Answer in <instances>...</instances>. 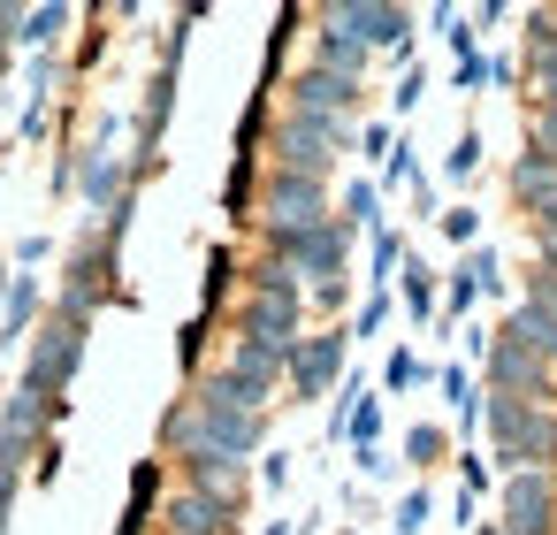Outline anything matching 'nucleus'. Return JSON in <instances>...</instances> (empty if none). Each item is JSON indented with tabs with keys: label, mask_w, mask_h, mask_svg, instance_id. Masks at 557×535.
<instances>
[{
	"label": "nucleus",
	"mask_w": 557,
	"mask_h": 535,
	"mask_svg": "<svg viewBox=\"0 0 557 535\" xmlns=\"http://www.w3.org/2000/svg\"><path fill=\"white\" fill-rule=\"evenodd\" d=\"M321 24L351 32L367 54H374V47H382V54H405V47H412V16H405V9H374V0H336V9H321Z\"/></svg>",
	"instance_id": "8"
},
{
	"label": "nucleus",
	"mask_w": 557,
	"mask_h": 535,
	"mask_svg": "<svg viewBox=\"0 0 557 535\" xmlns=\"http://www.w3.org/2000/svg\"><path fill=\"white\" fill-rule=\"evenodd\" d=\"M268 535H306V527H290V520H268Z\"/></svg>",
	"instance_id": "40"
},
{
	"label": "nucleus",
	"mask_w": 557,
	"mask_h": 535,
	"mask_svg": "<svg viewBox=\"0 0 557 535\" xmlns=\"http://www.w3.org/2000/svg\"><path fill=\"white\" fill-rule=\"evenodd\" d=\"M382 321H389V291H367V306H359V329H351V337H382Z\"/></svg>",
	"instance_id": "30"
},
{
	"label": "nucleus",
	"mask_w": 557,
	"mask_h": 535,
	"mask_svg": "<svg viewBox=\"0 0 557 535\" xmlns=\"http://www.w3.org/2000/svg\"><path fill=\"white\" fill-rule=\"evenodd\" d=\"M77 360H85V321H70V314H54L47 306V321L32 329V360H24V398H47V405H62V390H70V375H77Z\"/></svg>",
	"instance_id": "4"
},
{
	"label": "nucleus",
	"mask_w": 557,
	"mask_h": 535,
	"mask_svg": "<svg viewBox=\"0 0 557 535\" xmlns=\"http://www.w3.org/2000/svg\"><path fill=\"white\" fill-rule=\"evenodd\" d=\"M268 238V260L275 268H290L306 291L313 283H336L344 276V253H351V230L329 215V222H306V230H260Z\"/></svg>",
	"instance_id": "3"
},
{
	"label": "nucleus",
	"mask_w": 557,
	"mask_h": 535,
	"mask_svg": "<svg viewBox=\"0 0 557 535\" xmlns=\"http://www.w3.org/2000/svg\"><path fill=\"white\" fill-rule=\"evenodd\" d=\"M481 535H504V527H496V520H488V527H481Z\"/></svg>",
	"instance_id": "41"
},
{
	"label": "nucleus",
	"mask_w": 557,
	"mask_h": 535,
	"mask_svg": "<svg viewBox=\"0 0 557 535\" xmlns=\"http://www.w3.org/2000/svg\"><path fill=\"white\" fill-rule=\"evenodd\" d=\"M397 276H405V306H412V321H435V276H428L420 260H405Z\"/></svg>",
	"instance_id": "21"
},
{
	"label": "nucleus",
	"mask_w": 557,
	"mask_h": 535,
	"mask_svg": "<svg viewBox=\"0 0 557 535\" xmlns=\"http://www.w3.org/2000/svg\"><path fill=\"white\" fill-rule=\"evenodd\" d=\"M336 222H344L351 238H359V230H382V192H374V184H351V192H344V215H336Z\"/></svg>",
	"instance_id": "20"
},
{
	"label": "nucleus",
	"mask_w": 557,
	"mask_h": 535,
	"mask_svg": "<svg viewBox=\"0 0 557 535\" xmlns=\"http://www.w3.org/2000/svg\"><path fill=\"white\" fill-rule=\"evenodd\" d=\"M511 192H519V207H527V215H542V207L557 199V161H549V154H519Z\"/></svg>",
	"instance_id": "16"
},
{
	"label": "nucleus",
	"mask_w": 557,
	"mask_h": 535,
	"mask_svg": "<svg viewBox=\"0 0 557 535\" xmlns=\"http://www.w3.org/2000/svg\"><path fill=\"white\" fill-rule=\"evenodd\" d=\"M306 299H313V306H321V314H336V306H344V299H351V283H344V276H336V283H313V291H306Z\"/></svg>",
	"instance_id": "32"
},
{
	"label": "nucleus",
	"mask_w": 557,
	"mask_h": 535,
	"mask_svg": "<svg viewBox=\"0 0 557 535\" xmlns=\"http://www.w3.org/2000/svg\"><path fill=\"white\" fill-rule=\"evenodd\" d=\"M473 299H481V283H473V276H466V260H458V268H450V291H443V314L458 321V314H466Z\"/></svg>",
	"instance_id": "26"
},
{
	"label": "nucleus",
	"mask_w": 557,
	"mask_h": 535,
	"mask_svg": "<svg viewBox=\"0 0 557 535\" xmlns=\"http://www.w3.org/2000/svg\"><path fill=\"white\" fill-rule=\"evenodd\" d=\"M420 93H428V77H420V70H405V77H397V108H420Z\"/></svg>",
	"instance_id": "35"
},
{
	"label": "nucleus",
	"mask_w": 557,
	"mask_h": 535,
	"mask_svg": "<svg viewBox=\"0 0 557 535\" xmlns=\"http://www.w3.org/2000/svg\"><path fill=\"white\" fill-rule=\"evenodd\" d=\"M176 466H184V489H199V497H214V504H230V512H237V497H245V459H222V451L184 443V451H176Z\"/></svg>",
	"instance_id": "12"
},
{
	"label": "nucleus",
	"mask_w": 557,
	"mask_h": 535,
	"mask_svg": "<svg viewBox=\"0 0 557 535\" xmlns=\"http://www.w3.org/2000/svg\"><path fill=\"white\" fill-rule=\"evenodd\" d=\"M420 375H428V367H420L412 352H389V367H382V390H412Z\"/></svg>",
	"instance_id": "28"
},
{
	"label": "nucleus",
	"mask_w": 557,
	"mask_h": 535,
	"mask_svg": "<svg viewBox=\"0 0 557 535\" xmlns=\"http://www.w3.org/2000/svg\"><path fill=\"white\" fill-rule=\"evenodd\" d=\"M16 482H24V466H0V535H9V504H16Z\"/></svg>",
	"instance_id": "33"
},
{
	"label": "nucleus",
	"mask_w": 557,
	"mask_h": 535,
	"mask_svg": "<svg viewBox=\"0 0 557 535\" xmlns=\"http://www.w3.org/2000/svg\"><path fill=\"white\" fill-rule=\"evenodd\" d=\"M405 459H412V466H435V459H443V428H428V421L405 428Z\"/></svg>",
	"instance_id": "25"
},
{
	"label": "nucleus",
	"mask_w": 557,
	"mask_h": 535,
	"mask_svg": "<svg viewBox=\"0 0 557 535\" xmlns=\"http://www.w3.org/2000/svg\"><path fill=\"white\" fill-rule=\"evenodd\" d=\"M123 184H131V161L115 154V138H100V146L77 161V199H85L92 215H115V207H123Z\"/></svg>",
	"instance_id": "11"
},
{
	"label": "nucleus",
	"mask_w": 557,
	"mask_h": 535,
	"mask_svg": "<svg viewBox=\"0 0 557 535\" xmlns=\"http://www.w3.org/2000/svg\"><path fill=\"white\" fill-rule=\"evenodd\" d=\"M435 382H443V405L458 413V428H473V421H481V382H473V367H443Z\"/></svg>",
	"instance_id": "18"
},
{
	"label": "nucleus",
	"mask_w": 557,
	"mask_h": 535,
	"mask_svg": "<svg viewBox=\"0 0 557 535\" xmlns=\"http://www.w3.org/2000/svg\"><path fill=\"white\" fill-rule=\"evenodd\" d=\"M496 527L504 535H549L557 527V474H504L496 489Z\"/></svg>",
	"instance_id": "6"
},
{
	"label": "nucleus",
	"mask_w": 557,
	"mask_h": 535,
	"mask_svg": "<svg viewBox=\"0 0 557 535\" xmlns=\"http://www.w3.org/2000/svg\"><path fill=\"white\" fill-rule=\"evenodd\" d=\"M458 474H466V497H473V489H488V459H473V451H458Z\"/></svg>",
	"instance_id": "34"
},
{
	"label": "nucleus",
	"mask_w": 557,
	"mask_h": 535,
	"mask_svg": "<svg viewBox=\"0 0 557 535\" xmlns=\"http://www.w3.org/2000/svg\"><path fill=\"white\" fill-rule=\"evenodd\" d=\"M473 169H481V138H473V131H458V146L443 154V177H450V184H466Z\"/></svg>",
	"instance_id": "23"
},
{
	"label": "nucleus",
	"mask_w": 557,
	"mask_h": 535,
	"mask_svg": "<svg viewBox=\"0 0 557 535\" xmlns=\"http://www.w3.org/2000/svg\"><path fill=\"white\" fill-rule=\"evenodd\" d=\"M306 222H329V184L275 169V177L260 184V230H306Z\"/></svg>",
	"instance_id": "7"
},
{
	"label": "nucleus",
	"mask_w": 557,
	"mask_h": 535,
	"mask_svg": "<svg viewBox=\"0 0 557 535\" xmlns=\"http://www.w3.org/2000/svg\"><path fill=\"white\" fill-rule=\"evenodd\" d=\"M534 238H549V245H557V199H549V207L534 215Z\"/></svg>",
	"instance_id": "38"
},
{
	"label": "nucleus",
	"mask_w": 557,
	"mask_h": 535,
	"mask_svg": "<svg viewBox=\"0 0 557 535\" xmlns=\"http://www.w3.org/2000/svg\"><path fill=\"white\" fill-rule=\"evenodd\" d=\"M534 154L557 161V108H534Z\"/></svg>",
	"instance_id": "31"
},
{
	"label": "nucleus",
	"mask_w": 557,
	"mask_h": 535,
	"mask_svg": "<svg viewBox=\"0 0 557 535\" xmlns=\"http://www.w3.org/2000/svg\"><path fill=\"white\" fill-rule=\"evenodd\" d=\"M62 24H70V9H24V24H16V47H54L62 39Z\"/></svg>",
	"instance_id": "19"
},
{
	"label": "nucleus",
	"mask_w": 557,
	"mask_h": 535,
	"mask_svg": "<svg viewBox=\"0 0 557 535\" xmlns=\"http://www.w3.org/2000/svg\"><path fill=\"white\" fill-rule=\"evenodd\" d=\"M443 238H450V245H473V238H481V215H473V207H450V215H443Z\"/></svg>",
	"instance_id": "29"
},
{
	"label": "nucleus",
	"mask_w": 557,
	"mask_h": 535,
	"mask_svg": "<svg viewBox=\"0 0 557 535\" xmlns=\"http://www.w3.org/2000/svg\"><path fill=\"white\" fill-rule=\"evenodd\" d=\"M428 512H435V497H428V489H405V504H397V535H420Z\"/></svg>",
	"instance_id": "27"
},
{
	"label": "nucleus",
	"mask_w": 557,
	"mask_h": 535,
	"mask_svg": "<svg viewBox=\"0 0 557 535\" xmlns=\"http://www.w3.org/2000/svg\"><path fill=\"white\" fill-rule=\"evenodd\" d=\"M397 184H420V161H412V146H405V138L389 146V161H382V184H374V192H397Z\"/></svg>",
	"instance_id": "24"
},
{
	"label": "nucleus",
	"mask_w": 557,
	"mask_h": 535,
	"mask_svg": "<svg viewBox=\"0 0 557 535\" xmlns=\"http://www.w3.org/2000/svg\"><path fill=\"white\" fill-rule=\"evenodd\" d=\"M283 93H290V115H336V123H351V108H359V93H367V85L329 77V70H298Z\"/></svg>",
	"instance_id": "10"
},
{
	"label": "nucleus",
	"mask_w": 557,
	"mask_h": 535,
	"mask_svg": "<svg viewBox=\"0 0 557 535\" xmlns=\"http://www.w3.org/2000/svg\"><path fill=\"white\" fill-rule=\"evenodd\" d=\"M466 276L481 283V299H504V260H496L488 245H473V253H466Z\"/></svg>",
	"instance_id": "22"
},
{
	"label": "nucleus",
	"mask_w": 557,
	"mask_h": 535,
	"mask_svg": "<svg viewBox=\"0 0 557 535\" xmlns=\"http://www.w3.org/2000/svg\"><path fill=\"white\" fill-rule=\"evenodd\" d=\"M313 70H329V77H351V85H359V70H367V47H359L351 32L321 24V32H313Z\"/></svg>",
	"instance_id": "15"
},
{
	"label": "nucleus",
	"mask_w": 557,
	"mask_h": 535,
	"mask_svg": "<svg viewBox=\"0 0 557 535\" xmlns=\"http://www.w3.org/2000/svg\"><path fill=\"white\" fill-rule=\"evenodd\" d=\"M344 352H351V329H321V337H298V344H290V360H283L290 390H298V398H329V382L344 375Z\"/></svg>",
	"instance_id": "9"
},
{
	"label": "nucleus",
	"mask_w": 557,
	"mask_h": 535,
	"mask_svg": "<svg viewBox=\"0 0 557 535\" xmlns=\"http://www.w3.org/2000/svg\"><path fill=\"white\" fill-rule=\"evenodd\" d=\"M260 482H268V489H283V482H290V459H283V451H275V459H260Z\"/></svg>",
	"instance_id": "37"
},
{
	"label": "nucleus",
	"mask_w": 557,
	"mask_h": 535,
	"mask_svg": "<svg viewBox=\"0 0 557 535\" xmlns=\"http://www.w3.org/2000/svg\"><path fill=\"white\" fill-rule=\"evenodd\" d=\"M534 245H542V276L557 283V245H549V238H534Z\"/></svg>",
	"instance_id": "39"
},
{
	"label": "nucleus",
	"mask_w": 557,
	"mask_h": 535,
	"mask_svg": "<svg viewBox=\"0 0 557 535\" xmlns=\"http://www.w3.org/2000/svg\"><path fill=\"white\" fill-rule=\"evenodd\" d=\"M245 283H252V291H245V299H268V306H290V314H298V306H306V283H298V276H290V268H275V260H260V268H252V276H245Z\"/></svg>",
	"instance_id": "17"
},
{
	"label": "nucleus",
	"mask_w": 557,
	"mask_h": 535,
	"mask_svg": "<svg viewBox=\"0 0 557 535\" xmlns=\"http://www.w3.org/2000/svg\"><path fill=\"white\" fill-rule=\"evenodd\" d=\"M481 428H488L504 474H549V466H557V413H549V405L481 398Z\"/></svg>",
	"instance_id": "1"
},
{
	"label": "nucleus",
	"mask_w": 557,
	"mask_h": 535,
	"mask_svg": "<svg viewBox=\"0 0 557 535\" xmlns=\"http://www.w3.org/2000/svg\"><path fill=\"white\" fill-rule=\"evenodd\" d=\"M47 321V283L39 276H9V299H0V344H32V329Z\"/></svg>",
	"instance_id": "13"
},
{
	"label": "nucleus",
	"mask_w": 557,
	"mask_h": 535,
	"mask_svg": "<svg viewBox=\"0 0 557 535\" xmlns=\"http://www.w3.org/2000/svg\"><path fill=\"white\" fill-rule=\"evenodd\" d=\"M230 504H214V497H199V489H176L169 504H161V527L169 535H230Z\"/></svg>",
	"instance_id": "14"
},
{
	"label": "nucleus",
	"mask_w": 557,
	"mask_h": 535,
	"mask_svg": "<svg viewBox=\"0 0 557 535\" xmlns=\"http://www.w3.org/2000/svg\"><path fill=\"white\" fill-rule=\"evenodd\" d=\"M336 154H351V123H336V115H290V108H283V123H275V169H283V177L329 184Z\"/></svg>",
	"instance_id": "2"
},
{
	"label": "nucleus",
	"mask_w": 557,
	"mask_h": 535,
	"mask_svg": "<svg viewBox=\"0 0 557 535\" xmlns=\"http://www.w3.org/2000/svg\"><path fill=\"white\" fill-rule=\"evenodd\" d=\"M389 146H397V138H389V131H382V123H374V131H367V138H359V154H374V161H389Z\"/></svg>",
	"instance_id": "36"
},
{
	"label": "nucleus",
	"mask_w": 557,
	"mask_h": 535,
	"mask_svg": "<svg viewBox=\"0 0 557 535\" xmlns=\"http://www.w3.org/2000/svg\"><path fill=\"white\" fill-rule=\"evenodd\" d=\"M481 375H488V398H519V405H549V398H557L549 360H534L511 329H496V337L481 344Z\"/></svg>",
	"instance_id": "5"
}]
</instances>
